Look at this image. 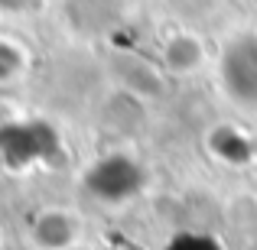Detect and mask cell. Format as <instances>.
<instances>
[{"label":"cell","instance_id":"obj_3","mask_svg":"<svg viewBox=\"0 0 257 250\" xmlns=\"http://www.w3.org/2000/svg\"><path fill=\"white\" fill-rule=\"evenodd\" d=\"M140 185H144V172L127 156H104L88 169V175H85L88 195H94L98 201H107V205L127 201L131 195L140 192Z\"/></svg>","mask_w":257,"mask_h":250},{"label":"cell","instance_id":"obj_4","mask_svg":"<svg viewBox=\"0 0 257 250\" xmlns=\"http://www.w3.org/2000/svg\"><path fill=\"white\" fill-rule=\"evenodd\" d=\"M166 250H221V247L208 237H199V234H179L176 240H170Z\"/></svg>","mask_w":257,"mask_h":250},{"label":"cell","instance_id":"obj_1","mask_svg":"<svg viewBox=\"0 0 257 250\" xmlns=\"http://www.w3.org/2000/svg\"><path fill=\"white\" fill-rule=\"evenodd\" d=\"M59 153V137L49 124L39 120H20V124H0V163L13 169H26L46 163Z\"/></svg>","mask_w":257,"mask_h":250},{"label":"cell","instance_id":"obj_2","mask_svg":"<svg viewBox=\"0 0 257 250\" xmlns=\"http://www.w3.org/2000/svg\"><path fill=\"white\" fill-rule=\"evenodd\" d=\"M221 88L241 107H257V36H238L221 52Z\"/></svg>","mask_w":257,"mask_h":250}]
</instances>
